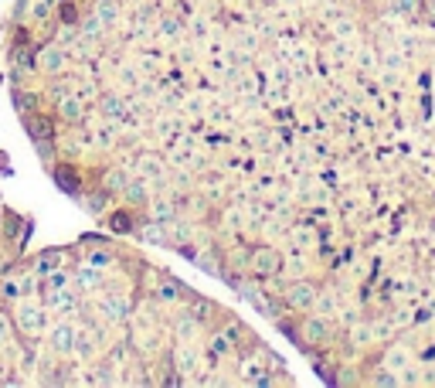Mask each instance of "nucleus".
I'll return each instance as SVG.
<instances>
[{
    "label": "nucleus",
    "mask_w": 435,
    "mask_h": 388,
    "mask_svg": "<svg viewBox=\"0 0 435 388\" xmlns=\"http://www.w3.org/2000/svg\"><path fill=\"white\" fill-rule=\"evenodd\" d=\"M388 7H391L398 17H415L419 7H422V0H388Z\"/></svg>",
    "instance_id": "f03ea898"
},
{
    "label": "nucleus",
    "mask_w": 435,
    "mask_h": 388,
    "mask_svg": "<svg viewBox=\"0 0 435 388\" xmlns=\"http://www.w3.org/2000/svg\"><path fill=\"white\" fill-rule=\"evenodd\" d=\"M0 385H293L225 303L126 235L0 259Z\"/></svg>",
    "instance_id": "f257e3e1"
}]
</instances>
